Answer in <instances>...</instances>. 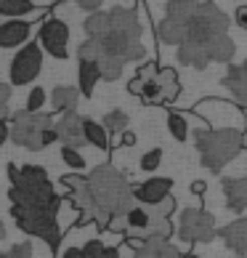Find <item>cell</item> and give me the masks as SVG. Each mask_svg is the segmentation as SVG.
I'll use <instances>...</instances> for the list:
<instances>
[{
    "instance_id": "cell-1",
    "label": "cell",
    "mask_w": 247,
    "mask_h": 258,
    "mask_svg": "<svg viewBox=\"0 0 247 258\" xmlns=\"http://www.w3.org/2000/svg\"><path fill=\"white\" fill-rule=\"evenodd\" d=\"M157 43L176 45V59L192 70H207L213 61H231L236 45L229 37V16L207 0H170L154 27Z\"/></svg>"
},
{
    "instance_id": "cell-2",
    "label": "cell",
    "mask_w": 247,
    "mask_h": 258,
    "mask_svg": "<svg viewBox=\"0 0 247 258\" xmlns=\"http://www.w3.org/2000/svg\"><path fill=\"white\" fill-rule=\"evenodd\" d=\"M88 40H83L77 56L85 61H96L101 80L115 83L128 61H141L146 48L141 43V22L133 8L115 6L109 11H99L83 24Z\"/></svg>"
},
{
    "instance_id": "cell-3",
    "label": "cell",
    "mask_w": 247,
    "mask_h": 258,
    "mask_svg": "<svg viewBox=\"0 0 247 258\" xmlns=\"http://www.w3.org/2000/svg\"><path fill=\"white\" fill-rule=\"evenodd\" d=\"M8 200H11V216L24 234L48 242L56 253L61 245V224L59 210L64 200L56 195L43 165H8Z\"/></svg>"
},
{
    "instance_id": "cell-4",
    "label": "cell",
    "mask_w": 247,
    "mask_h": 258,
    "mask_svg": "<svg viewBox=\"0 0 247 258\" xmlns=\"http://www.w3.org/2000/svg\"><path fill=\"white\" fill-rule=\"evenodd\" d=\"M176 210L173 195L165 197L159 205H141L136 203L125 216L112 218L109 232L125 234L128 245L133 242H149V240H170L173 234V224H170V213Z\"/></svg>"
},
{
    "instance_id": "cell-5",
    "label": "cell",
    "mask_w": 247,
    "mask_h": 258,
    "mask_svg": "<svg viewBox=\"0 0 247 258\" xmlns=\"http://www.w3.org/2000/svg\"><path fill=\"white\" fill-rule=\"evenodd\" d=\"M88 186L93 195V203L99 208V226L107 229L112 218L125 216L128 210L136 205L133 197V186L125 178V173H120L115 165H96L88 173Z\"/></svg>"
},
{
    "instance_id": "cell-6",
    "label": "cell",
    "mask_w": 247,
    "mask_h": 258,
    "mask_svg": "<svg viewBox=\"0 0 247 258\" xmlns=\"http://www.w3.org/2000/svg\"><path fill=\"white\" fill-rule=\"evenodd\" d=\"M194 147L199 152V162L210 170V173H221V170L234 162L244 149V133L239 128H199L194 131Z\"/></svg>"
},
{
    "instance_id": "cell-7",
    "label": "cell",
    "mask_w": 247,
    "mask_h": 258,
    "mask_svg": "<svg viewBox=\"0 0 247 258\" xmlns=\"http://www.w3.org/2000/svg\"><path fill=\"white\" fill-rule=\"evenodd\" d=\"M128 91L144 104H170L181 93V83L173 67H157V61H149L138 67L136 78L128 83Z\"/></svg>"
},
{
    "instance_id": "cell-8",
    "label": "cell",
    "mask_w": 247,
    "mask_h": 258,
    "mask_svg": "<svg viewBox=\"0 0 247 258\" xmlns=\"http://www.w3.org/2000/svg\"><path fill=\"white\" fill-rule=\"evenodd\" d=\"M53 117L45 112H27V109H19L11 114L8 125H11V141L16 147H24L30 152H43L48 149L53 141H59L56 136V128H53Z\"/></svg>"
},
{
    "instance_id": "cell-9",
    "label": "cell",
    "mask_w": 247,
    "mask_h": 258,
    "mask_svg": "<svg viewBox=\"0 0 247 258\" xmlns=\"http://www.w3.org/2000/svg\"><path fill=\"white\" fill-rule=\"evenodd\" d=\"M215 218L202 208H184L181 218H178V237L184 242H210L215 240Z\"/></svg>"
},
{
    "instance_id": "cell-10",
    "label": "cell",
    "mask_w": 247,
    "mask_h": 258,
    "mask_svg": "<svg viewBox=\"0 0 247 258\" xmlns=\"http://www.w3.org/2000/svg\"><path fill=\"white\" fill-rule=\"evenodd\" d=\"M59 184L66 189V197H69L72 208L80 213V221L99 224V208H96V203H93V195H91V186H88V176L69 173V176H61Z\"/></svg>"
},
{
    "instance_id": "cell-11",
    "label": "cell",
    "mask_w": 247,
    "mask_h": 258,
    "mask_svg": "<svg viewBox=\"0 0 247 258\" xmlns=\"http://www.w3.org/2000/svg\"><path fill=\"white\" fill-rule=\"evenodd\" d=\"M43 70V51L40 43H27L24 48H19L16 56L8 67V78L11 85H30Z\"/></svg>"
},
{
    "instance_id": "cell-12",
    "label": "cell",
    "mask_w": 247,
    "mask_h": 258,
    "mask_svg": "<svg viewBox=\"0 0 247 258\" xmlns=\"http://www.w3.org/2000/svg\"><path fill=\"white\" fill-rule=\"evenodd\" d=\"M37 40L48 56L53 59H66V48H69V24L61 22V19H45L40 24V32H37Z\"/></svg>"
},
{
    "instance_id": "cell-13",
    "label": "cell",
    "mask_w": 247,
    "mask_h": 258,
    "mask_svg": "<svg viewBox=\"0 0 247 258\" xmlns=\"http://www.w3.org/2000/svg\"><path fill=\"white\" fill-rule=\"evenodd\" d=\"M83 122H85V117H83V114H77V112H66V114H61V117L53 122L56 136H59V141H61L64 147H72V149L85 147Z\"/></svg>"
},
{
    "instance_id": "cell-14",
    "label": "cell",
    "mask_w": 247,
    "mask_h": 258,
    "mask_svg": "<svg viewBox=\"0 0 247 258\" xmlns=\"http://www.w3.org/2000/svg\"><path fill=\"white\" fill-rule=\"evenodd\" d=\"M170 189H173L170 178H149L144 184L133 186V197L141 205H159L165 197H170Z\"/></svg>"
},
{
    "instance_id": "cell-15",
    "label": "cell",
    "mask_w": 247,
    "mask_h": 258,
    "mask_svg": "<svg viewBox=\"0 0 247 258\" xmlns=\"http://www.w3.org/2000/svg\"><path fill=\"white\" fill-rule=\"evenodd\" d=\"M30 40V22L24 19H8L0 24V48H19Z\"/></svg>"
},
{
    "instance_id": "cell-16",
    "label": "cell",
    "mask_w": 247,
    "mask_h": 258,
    "mask_svg": "<svg viewBox=\"0 0 247 258\" xmlns=\"http://www.w3.org/2000/svg\"><path fill=\"white\" fill-rule=\"evenodd\" d=\"M133 258H181V250L170 240H149L133 242Z\"/></svg>"
},
{
    "instance_id": "cell-17",
    "label": "cell",
    "mask_w": 247,
    "mask_h": 258,
    "mask_svg": "<svg viewBox=\"0 0 247 258\" xmlns=\"http://www.w3.org/2000/svg\"><path fill=\"white\" fill-rule=\"evenodd\" d=\"M223 85L231 91L234 101L247 109V61L244 64H231L229 72L223 75Z\"/></svg>"
},
{
    "instance_id": "cell-18",
    "label": "cell",
    "mask_w": 247,
    "mask_h": 258,
    "mask_svg": "<svg viewBox=\"0 0 247 258\" xmlns=\"http://www.w3.org/2000/svg\"><path fill=\"white\" fill-rule=\"evenodd\" d=\"M221 237L234 255H247V218H236L229 226H223Z\"/></svg>"
},
{
    "instance_id": "cell-19",
    "label": "cell",
    "mask_w": 247,
    "mask_h": 258,
    "mask_svg": "<svg viewBox=\"0 0 247 258\" xmlns=\"http://www.w3.org/2000/svg\"><path fill=\"white\" fill-rule=\"evenodd\" d=\"M64 258H120L117 247L104 245L101 240H88L85 245H74L64 253Z\"/></svg>"
},
{
    "instance_id": "cell-20",
    "label": "cell",
    "mask_w": 247,
    "mask_h": 258,
    "mask_svg": "<svg viewBox=\"0 0 247 258\" xmlns=\"http://www.w3.org/2000/svg\"><path fill=\"white\" fill-rule=\"evenodd\" d=\"M80 88L74 85H56L53 93H51V107L53 112L66 114V112H77V104H80Z\"/></svg>"
},
{
    "instance_id": "cell-21",
    "label": "cell",
    "mask_w": 247,
    "mask_h": 258,
    "mask_svg": "<svg viewBox=\"0 0 247 258\" xmlns=\"http://www.w3.org/2000/svg\"><path fill=\"white\" fill-rule=\"evenodd\" d=\"M223 197H226V205H229L231 210H244L247 208V176L242 178H223Z\"/></svg>"
},
{
    "instance_id": "cell-22",
    "label": "cell",
    "mask_w": 247,
    "mask_h": 258,
    "mask_svg": "<svg viewBox=\"0 0 247 258\" xmlns=\"http://www.w3.org/2000/svg\"><path fill=\"white\" fill-rule=\"evenodd\" d=\"M77 80H80V96L85 99H91L93 96V88H96V83L101 80V70H99V64L96 61H85L80 59L77 64Z\"/></svg>"
},
{
    "instance_id": "cell-23",
    "label": "cell",
    "mask_w": 247,
    "mask_h": 258,
    "mask_svg": "<svg viewBox=\"0 0 247 258\" xmlns=\"http://www.w3.org/2000/svg\"><path fill=\"white\" fill-rule=\"evenodd\" d=\"M83 133H85V144L96 147V149H101V152H109V133L104 131L101 122L91 120V117H85V122H83Z\"/></svg>"
},
{
    "instance_id": "cell-24",
    "label": "cell",
    "mask_w": 247,
    "mask_h": 258,
    "mask_svg": "<svg viewBox=\"0 0 247 258\" xmlns=\"http://www.w3.org/2000/svg\"><path fill=\"white\" fill-rule=\"evenodd\" d=\"M128 114L122 112V109H112V112H107L104 114V120H101V125H104V131L109 133V136H122V133L128 131Z\"/></svg>"
},
{
    "instance_id": "cell-25",
    "label": "cell",
    "mask_w": 247,
    "mask_h": 258,
    "mask_svg": "<svg viewBox=\"0 0 247 258\" xmlns=\"http://www.w3.org/2000/svg\"><path fill=\"white\" fill-rule=\"evenodd\" d=\"M32 11H35V3H30V0H0V16L19 19Z\"/></svg>"
},
{
    "instance_id": "cell-26",
    "label": "cell",
    "mask_w": 247,
    "mask_h": 258,
    "mask_svg": "<svg viewBox=\"0 0 247 258\" xmlns=\"http://www.w3.org/2000/svg\"><path fill=\"white\" fill-rule=\"evenodd\" d=\"M168 131H170V136H173L176 141H186L189 136V122L181 112H168Z\"/></svg>"
},
{
    "instance_id": "cell-27",
    "label": "cell",
    "mask_w": 247,
    "mask_h": 258,
    "mask_svg": "<svg viewBox=\"0 0 247 258\" xmlns=\"http://www.w3.org/2000/svg\"><path fill=\"white\" fill-rule=\"evenodd\" d=\"M159 165H162V149H159V147H154V149L144 152V157L138 160V168H141V170H146V173H151V170H157Z\"/></svg>"
},
{
    "instance_id": "cell-28",
    "label": "cell",
    "mask_w": 247,
    "mask_h": 258,
    "mask_svg": "<svg viewBox=\"0 0 247 258\" xmlns=\"http://www.w3.org/2000/svg\"><path fill=\"white\" fill-rule=\"evenodd\" d=\"M45 99H48V93H45L40 85H35V88L30 91V96H27V112H32V114H37L43 109V104H45Z\"/></svg>"
},
{
    "instance_id": "cell-29",
    "label": "cell",
    "mask_w": 247,
    "mask_h": 258,
    "mask_svg": "<svg viewBox=\"0 0 247 258\" xmlns=\"http://www.w3.org/2000/svg\"><path fill=\"white\" fill-rule=\"evenodd\" d=\"M61 160L69 165L72 170H85V157L80 155V149H72V147H61Z\"/></svg>"
},
{
    "instance_id": "cell-30",
    "label": "cell",
    "mask_w": 247,
    "mask_h": 258,
    "mask_svg": "<svg viewBox=\"0 0 247 258\" xmlns=\"http://www.w3.org/2000/svg\"><path fill=\"white\" fill-rule=\"evenodd\" d=\"M0 258H32V245L30 242H19V245H11L8 250L0 253Z\"/></svg>"
},
{
    "instance_id": "cell-31",
    "label": "cell",
    "mask_w": 247,
    "mask_h": 258,
    "mask_svg": "<svg viewBox=\"0 0 247 258\" xmlns=\"http://www.w3.org/2000/svg\"><path fill=\"white\" fill-rule=\"evenodd\" d=\"M8 101H11V85L0 83V120H6L8 114Z\"/></svg>"
},
{
    "instance_id": "cell-32",
    "label": "cell",
    "mask_w": 247,
    "mask_h": 258,
    "mask_svg": "<svg viewBox=\"0 0 247 258\" xmlns=\"http://www.w3.org/2000/svg\"><path fill=\"white\" fill-rule=\"evenodd\" d=\"M234 22H236V27H239V30H247V3L239 6V8L234 11Z\"/></svg>"
},
{
    "instance_id": "cell-33",
    "label": "cell",
    "mask_w": 247,
    "mask_h": 258,
    "mask_svg": "<svg viewBox=\"0 0 247 258\" xmlns=\"http://www.w3.org/2000/svg\"><path fill=\"white\" fill-rule=\"evenodd\" d=\"M77 6H80V11H88L91 16L101 11V3H99V0H80Z\"/></svg>"
},
{
    "instance_id": "cell-34",
    "label": "cell",
    "mask_w": 247,
    "mask_h": 258,
    "mask_svg": "<svg viewBox=\"0 0 247 258\" xmlns=\"http://www.w3.org/2000/svg\"><path fill=\"white\" fill-rule=\"evenodd\" d=\"M6 141H11V125H8V120H0V147Z\"/></svg>"
},
{
    "instance_id": "cell-35",
    "label": "cell",
    "mask_w": 247,
    "mask_h": 258,
    "mask_svg": "<svg viewBox=\"0 0 247 258\" xmlns=\"http://www.w3.org/2000/svg\"><path fill=\"white\" fill-rule=\"evenodd\" d=\"M120 144H122V147H136V133H133V131H125V133L120 136Z\"/></svg>"
},
{
    "instance_id": "cell-36",
    "label": "cell",
    "mask_w": 247,
    "mask_h": 258,
    "mask_svg": "<svg viewBox=\"0 0 247 258\" xmlns=\"http://www.w3.org/2000/svg\"><path fill=\"white\" fill-rule=\"evenodd\" d=\"M205 189H207V186H205V181H194L192 192H194V195H205Z\"/></svg>"
},
{
    "instance_id": "cell-37",
    "label": "cell",
    "mask_w": 247,
    "mask_h": 258,
    "mask_svg": "<svg viewBox=\"0 0 247 258\" xmlns=\"http://www.w3.org/2000/svg\"><path fill=\"white\" fill-rule=\"evenodd\" d=\"M3 240H6V224L0 221V242H3Z\"/></svg>"
},
{
    "instance_id": "cell-38",
    "label": "cell",
    "mask_w": 247,
    "mask_h": 258,
    "mask_svg": "<svg viewBox=\"0 0 247 258\" xmlns=\"http://www.w3.org/2000/svg\"><path fill=\"white\" fill-rule=\"evenodd\" d=\"M181 258H199V255H194V253H181Z\"/></svg>"
}]
</instances>
